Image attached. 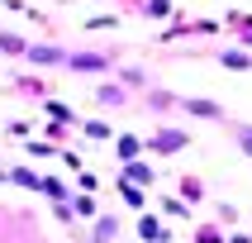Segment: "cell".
Segmentation results:
<instances>
[{"instance_id":"cell-1","label":"cell","mask_w":252,"mask_h":243,"mask_svg":"<svg viewBox=\"0 0 252 243\" xmlns=\"http://www.w3.org/2000/svg\"><path fill=\"white\" fill-rule=\"evenodd\" d=\"M67 67H76V71H105V67H110V57H95V53H67Z\"/></svg>"},{"instance_id":"cell-2","label":"cell","mask_w":252,"mask_h":243,"mask_svg":"<svg viewBox=\"0 0 252 243\" xmlns=\"http://www.w3.org/2000/svg\"><path fill=\"white\" fill-rule=\"evenodd\" d=\"M186 143H190V139H186L181 129H162V134L153 139V148H157V153H176V148H186Z\"/></svg>"},{"instance_id":"cell-3","label":"cell","mask_w":252,"mask_h":243,"mask_svg":"<svg viewBox=\"0 0 252 243\" xmlns=\"http://www.w3.org/2000/svg\"><path fill=\"white\" fill-rule=\"evenodd\" d=\"M181 110L205 114V119H219V114H224V105H214V100H181Z\"/></svg>"},{"instance_id":"cell-4","label":"cell","mask_w":252,"mask_h":243,"mask_svg":"<svg viewBox=\"0 0 252 243\" xmlns=\"http://www.w3.org/2000/svg\"><path fill=\"white\" fill-rule=\"evenodd\" d=\"M138 153H143V139H133V134H119V157H124V162H133Z\"/></svg>"},{"instance_id":"cell-5","label":"cell","mask_w":252,"mask_h":243,"mask_svg":"<svg viewBox=\"0 0 252 243\" xmlns=\"http://www.w3.org/2000/svg\"><path fill=\"white\" fill-rule=\"evenodd\" d=\"M124 176H128L133 186H148V181H153V167H143V162H128V172H124Z\"/></svg>"},{"instance_id":"cell-6","label":"cell","mask_w":252,"mask_h":243,"mask_svg":"<svg viewBox=\"0 0 252 243\" xmlns=\"http://www.w3.org/2000/svg\"><path fill=\"white\" fill-rule=\"evenodd\" d=\"M33 62H67V53H57V48H33Z\"/></svg>"},{"instance_id":"cell-7","label":"cell","mask_w":252,"mask_h":243,"mask_svg":"<svg viewBox=\"0 0 252 243\" xmlns=\"http://www.w3.org/2000/svg\"><path fill=\"white\" fill-rule=\"evenodd\" d=\"M138 234H143V239H162V224H157V219H148V214H143V219H138Z\"/></svg>"},{"instance_id":"cell-8","label":"cell","mask_w":252,"mask_h":243,"mask_svg":"<svg viewBox=\"0 0 252 243\" xmlns=\"http://www.w3.org/2000/svg\"><path fill=\"white\" fill-rule=\"evenodd\" d=\"M224 67L243 71V67H252V57H243V53H224Z\"/></svg>"},{"instance_id":"cell-9","label":"cell","mask_w":252,"mask_h":243,"mask_svg":"<svg viewBox=\"0 0 252 243\" xmlns=\"http://www.w3.org/2000/svg\"><path fill=\"white\" fill-rule=\"evenodd\" d=\"M95 100H105V105H119V100H124V96H119L114 86H100V96H95Z\"/></svg>"},{"instance_id":"cell-10","label":"cell","mask_w":252,"mask_h":243,"mask_svg":"<svg viewBox=\"0 0 252 243\" xmlns=\"http://www.w3.org/2000/svg\"><path fill=\"white\" fill-rule=\"evenodd\" d=\"M10 176H14V181H19V186H43L38 176H33V172H10Z\"/></svg>"},{"instance_id":"cell-11","label":"cell","mask_w":252,"mask_h":243,"mask_svg":"<svg viewBox=\"0 0 252 243\" xmlns=\"http://www.w3.org/2000/svg\"><path fill=\"white\" fill-rule=\"evenodd\" d=\"M0 48H5V53H19L24 43H19V38H10V34H0Z\"/></svg>"},{"instance_id":"cell-12","label":"cell","mask_w":252,"mask_h":243,"mask_svg":"<svg viewBox=\"0 0 252 243\" xmlns=\"http://www.w3.org/2000/svg\"><path fill=\"white\" fill-rule=\"evenodd\" d=\"M238 148H243V153H252V129H238Z\"/></svg>"}]
</instances>
